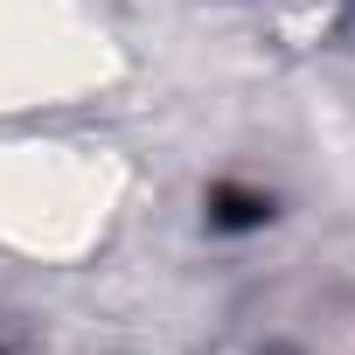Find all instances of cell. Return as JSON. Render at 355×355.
I'll use <instances>...</instances> for the list:
<instances>
[{"label": "cell", "mask_w": 355, "mask_h": 355, "mask_svg": "<svg viewBox=\"0 0 355 355\" xmlns=\"http://www.w3.org/2000/svg\"><path fill=\"white\" fill-rule=\"evenodd\" d=\"M202 216H209V230H216V237H258V230L279 216V196H272V189H258V182H209Z\"/></svg>", "instance_id": "1"}]
</instances>
